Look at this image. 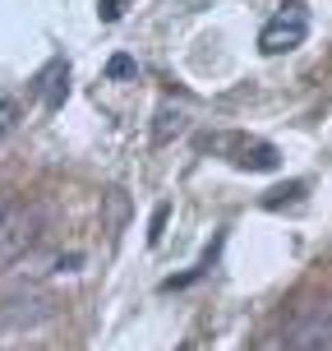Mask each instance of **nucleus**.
<instances>
[{"label": "nucleus", "instance_id": "obj_1", "mask_svg": "<svg viewBox=\"0 0 332 351\" xmlns=\"http://www.w3.org/2000/svg\"><path fill=\"white\" fill-rule=\"evenodd\" d=\"M305 37H309V10L300 0H286V5H277V14L263 23L259 51L263 56H286V51H296Z\"/></svg>", "mask_w": 332, "mask_h": 351}, {"label": "nucleus", "instance_id": "obj_2", "mask_svg": "<svg viewBox=\"0 0 332 351\" xmlns=\"http://www.w3.org/2000/svg\"><path fill=\"white\" fill-rule=\"evenodd\" d=\"M286 351H332V300L300 305L286 333Z\"/></svg>", "mask_w": 332, "mask_h": 351}, {"label": "nucleus", "instance_id": "obj_3", "mask_svg": "<svg viewBox=\"0 0 332 351\" xmlns=\"http://www.w3.org/2000/svg\"><path fill=\"white\" fill-rule=\"evenodd\" d=\"M47 319H55V296H47V291H18V296L0 300V337L28 333Z\"/></svg>", "mask_w": 332, "mask_h": 351}, {"label": "nucleus", "instance_id": "obj_4", "mask_svg": "<svg viewBox=\"0 0 332 351\" xmlns=\"http://www.w3.org/2000/svg\"><path fill=\"white\" fill-rule=\"evenodd\" d=\"M37 236H42V208H28V204L5 208L0 213V263H14Z\"/></svg>", "mask_w": 332, "mask_h": 351}, {"label": "nucleus", "instance_id": "obj_5", "mask_svg": "<svg viewBox=\"0 0 332 351\" xmlns=\"http://www.w3.org/2000/svg\"><path fill=\"white\" fill-rule=\"evenodd\" d=\"M33 93L42 97V102H47V111H55V106L65 102V93H70V65H65V60H51L47 70L37 74Z\"/></svg>", "mask_w": 332, "mask_h": 351}, {"label": "nucleus", "instance_id": "obj_6", "mask_svg": "<svg viewBox=\"0 0 332 351\" xmlns=\"http://www.w3.org/2000/svg\"><path fill=\"white\" fill-rule=\"evenodd\" d=\"M240 167H245V171H272V167H277V148H272V143H254V148L240 153Z\"/></svg>", "mask_w": 332, "mask_h": 351}, {"label": "nucleus", "instance_id": "obj_7", "mask_svg": "<svg viewBox=\"0 0 332 351\" xmlns=\"http://www.w3.org/2000/svg\"><path fill=\"white\" fill-rule=\"evenodd\" d=\"M180 130H185V116H180V111H171V106H162V111H157V130H153V139H157V143H171Z\"/></svg>", "mask_w": 332, "mask_h": 351}, {"label": "nucleus", "instance_id": "obj_8", "mask_svg": "<svg viewBox=\"0 0 332 351\" xmlns=\"http://www.w3.org/2000/svg\"><path fill=\"white\" fill-rule=\"evenodd\" d=\"M14 121H18V102L14 97H0V134H10Z\"/></svg>", "mask_w": 332, "mask_h": 351}, {"label": "nucleus", "instance_id": "obj_9", "mask_svg": "<svg viewBox=\"0 0 332 351\" xmlns=\"http://www.w3.org/2000/svg\"><path fill=\"white\" fill-rule=\"evenodd\" d=\"M125 5H129V0H97V14H102V23H116V19L125 14Z\"/></svg>", "mask_w": 332, "mask_h": 351}, {"label": "nucleus", "instance_id": "obj_10", "mask_svg": "<svg viewBox=\"0 0 332 351\" xmlns=\"http://www.w3.org/2000/svg\"><path fill=\"white\" fill-rule=\"evenodd\" d=\"M166 213H171L166 204H157V208H153V231H148V245H157V241H162V231H166Z\"/></svg>", "mask_w": 332, "mask_h": 351}, {"label": "nucleus", "instance_id": "obj_11", "mask_svg": "<svg viewBox=\"0 0 332 351\" xmlns=\"http://www.w3.org/2000/svg\"><path fill=\"white\" fill-rule=\"evenodd\" d=\"M106 74H111V79H129V74H134V60H129V56H116V60L106 65Z\"/></svg>", "mask_w": 332, "mask_h": 351}, {"label": "nucleus", "instance_id": "obj_12", "mask_svg": "<svg viewBox=\"0 0 332 351\" xmlns=\"http://www.w3.org/2000/svg\"><path fill=\"white\" fill-rule=\"evenodd\" d=\"M0 213H5V204H0Z\"/></svg>", "mask_w": 332, "mask_h": 351}]
</instances>
